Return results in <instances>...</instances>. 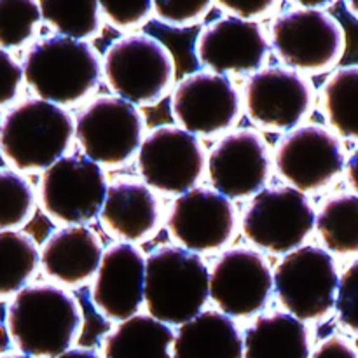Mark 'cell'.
Returning a JSON list of instances; mask_svg holds the SVG:
<instances>
[{
	"instance_id": "cell-1",
	"label": "cell",
	"mask_w": 358,
	"mask_h": 358,
	"mask_svg": "<svg viewBox=\"0 0 358 358\" xmlns=\"http://www.w3.org/2000/svg\"><path fill=\"white\" fill-rule=\"evenodd\" d=\"M6 332L17 353L58 358L79 338L83 308L73 294L55 283H28L6 308Z\"/></svg>"
},
{
	"instance_id": "cell-2",
	"label": "cell",
	"mask_w": 358,
	"mask_h": 358,
	"mask_svg": "<svg viewBox=\"0 0 358 358\" xmlns=\"http://www.w3.org/2000/svg\"><path fill=\"white\" fill-rule=\"evenodd\" d=\"M21 69L35 98L62 108L76 107L98 90L101 56L90 42L51 35L30 44Z\"/></svg>"
},
{
	"instance_id": "cell-3",
	"label": "cell",
	"mask_w": 358,
	"mask_h": 358,
	"mask_svg": "<svg viewBox=\"0 0 358 358\" xmlns=\"http://www.w3.org/2000/svg\"><path fill=\"white\" fill-rule=\"evenodd\" d=\"M73 140L66 108L24 98L0 115V157L20 173H38L62 159Z\"/></svg>"
},
{
	"instance_id": "cell-4",
	"label": "cell",
	"mask_w": 358,
	"mask_h": 358,
	"mask_svg": "<svg viewBox=\"0 0 358 358\" xmlns=\"http://www.w3.org/2000/svg\"><path fill=\"white\" fill-rule=\"evenodd\" d=\"M210 268L199 255L161 245L145 257L143 304L147 315L168 327H180L205 311Z\"/></svg>"
},
{
	"instance_id": "cell-5",
	"label": "cell",
	"mask_w": 358,
	"mask_h": 358,
	"mask_svg": "<svg viewBox=\"0 0 358 358\" xmlns=\"http://www.w3.org/2000/svg\"><path fill=\"white\" fill-rule=\"evenodd\" d=\"M175 58L149 34H128L112 42L101 56V77L114 96L152 107L175 86Z\"/></svg>"
},
{
	"instance_id": "cell-6",
	"label": "cell",
	"mask_w": 358,
	"mask_h": 358,
	"mask_svg": "<svg viewBox=\"0 0 358 358\" xmlns=\"http://www.w3.org/2000/svg\"><path fill=\"white\" fill-rule=\"evenodd\" d=\"M268 41L283 66L304 76L331 72L346 51V34L338 17L296 6L271 21Z\"/></svg>"
},
{
	"instance_id": "cell-7",
	"label": "cell",
	"mask_w": 358,
	"mask_h": 358,
	"mask_svg": "<svg viewBox=\"0 0 358 358\" xmlns=\"http://www.w3.org/2000/svg\"><path fill=\"white\" fill-rule=\"evenodd\" d=\"M339 271L325 248L303 245L283 255L273 269V287L287 313L301 322H320L332 315Z\"/></svg>"
},
{
	"instance_id": "cell-8",
	"label": "cell",
	"mask_w": 358,
	"mask_h": 358,
	"mask_svg": "<svg viewBox=\"0 0 358 358\" xmlns=\"http://www.w3.org/2000/svg\"><path fill=\"white\" fill-rule=\"evenodd\" d=\"M145 136V115L138 107L103 94L87 101L73 121V138L84 157L98 166L117 168L138 154Z\"/></svg>"
},
{
	"instance_id": "cell-9",
	"label": "cell",
	"mask_w": 358,
	"mask_h": 358,
	"mask_svg": "<svg viewBox=\"0 0 358 358\" xmlns=\"http://www.w3.org/2000/svg\"><path fill=\"white\" fill-rule=\"evenodd\" d=\"M313 203L303 192L282 185L266 187L241 213V234L248 243L273 255H287L304 245L315 229Z\"/></svg>"
},
{
	"instance_id": "cell-10",
	"label": "cell",
	"mask_w": 358,
	"mask_h": 358,
	"mask_svg": "<svg viewBox=\"0 0 358 358\" xmlns=\"http://www.w3.org/2000/svg\"><path fill=\"white\" fill-rule=\"evenodd\" d=\"M241 103L254 126L269 133H287L313 112L317 91L304 73L273 65L248 76Z\"/></svg>"
},
{
	"instance_id": "cell-11",
	"label": "cell",
	"mask_w": 358,
	"mask_h": 358,
	"mask_svg": "<svg viewBox=\"0 0 358 358\" xmlns=\"http://www.w3.org/2000/svg\"><path fill=\"white\" fill-rule=\"evenodd\" d=\"M107 194L103 168L84 156H63L42 171L38 205L56 224L86 226L100 215Z\"/></svg>"
},
{
	"instance_id": "cell-12",
	"label": "cell",
	"mask_w": 358,
	"mask_h": 358,
	"mask_svg": "<svg viewBox=\"0 0 358 358\" xmlns=\"http://www.w3.org/2000/svg\"><path fill=\"white\" fill-rule=\"evenodd\" d=\"M276 173L289 187L308 194L327 189L345 170L343 140L322 124H301L278 140L273 154Z\"/></svg>"
},
{
	"instance_id": "cell-13",
	"label": "cell",
	"mask_w": 358,
	"mask_h": 358,
	"mask_svg": "<svg viewBox=\"0 0 358 358\" xmlns=\"http://www.w3.org/2000/svg\"><path fill=\"white\" fill-rule=\"evenodd\" d=\"M138 171L152 191L180 196L198 187L205 175L206 149L201 140L178 126H157L138 149Z\"/></svg>"
},
{
	"instance_id": "cell-14",
	"label": "cell",
	"mask_w": 358,
	"mask_h": 358,
	"mask_svg": "<svg viewBox=\"0 0 358 358\" xmlns=\"http://www.w3.org/2000/svg\"><path fill=\"white\" fill-rule=\"evenodd\" d=\"M273 294V268L255 248H227L210 269V301L233 320L262 313Z\"/></svg>"
},
{
	"instance_id": "cell-15",
	"label": "cell",
	"mask_w": 358,
	"mask_h": 358,
	"mask_svg": "<svg viewBox=\"0 0 358 358\" xmlns=\"http://www.w3.org/2000/svg\"><path fill=\"white\" fill-rule=\"evenodd\" d=\"M170 110L178 128L196 136H215L240 121L243 103L229 77L199 70L175 84Z\"/></svg>"
},
{
	"instance_id": "cell-16",
	"label": "cell",
	"mask_w": 358,
	"mask_h": 358,
	"mask_svg": "<svg viewBox=\"0 0 358 358\" xmlns=\"http://www.w3.org/2000/svg\"><path fill=\"white\" fill-rule=\"evenodd\" d=\"M166 231L175 245L192 254H210L236 236L238 213L233 201L210 187H194L177 196L166 215Z\"/></svg>"
},
{
	"instance_id": "cell-17",
	"label": "cell",
	"mask_w": 358,
	"mask_h": 358,
	"mask_svg": "<svg viewBox=\"0 0 358 358\" xmlns=\"http://www.w3.org/2000/svg\"><path fill=\"white\" fill-rule=\"evenodd\" d=\"M273 170L268 142L252 128L227 131L208 152V177L217 192L227 199L254 198L266 189Z\"/></svg>"
},
{
	"instance_id": "cell-18",
	"label": "cell",
	"mask_w": 358,
	"mask_h": 358,
	"mask_svg": "<svg viewBox=\"0 0 358 358\" xmlns=\"http://www.w3.org/2000/svg\"><path fill=\"white\" fill-rule=\"evenodd\" d=\"M268 34L261 23L224 16L199 30L194 42L196 62L219 76H252L269 58Z\"/></svg>"
},
{
	"instance_id": "cell-19",
	"label": "cell",
	"mask_w": 358,
	"mask_h": 358,
	"mask_svg": "<svg viewBox=\"0 0 358 358\" xmlns=\"http://www.w3.org/2000/svg\"><path fill=\"white\" fill-rule=\"evenodd\" d=\"M145 285V255L136 245L115 241L101 255L91 282L94 310L108 322H124L140 313Z\"/></svg>"
},
{
	"instance_id": "cell-20",
	"label": "cell",
	"mask_w": 358,
	"mask_h": 358,
	"mask_svg": "<svg viewBox=\"0 0 358 358\" xmlns=\"http://www.w3.org/2000/svg\"><path fill=\"white\" fill-rule=\"evenodd\" d=\"M101 227L121 243H143L159 231L163 212L156 192L136 178H119L107 185L100 210Z\"/></svg>"
},
{
	"instance_id": "cell-21",
	"label": "cell",
	"mask_w": 358,
	"mask_h": 358,
	"mask_svg": "<svg viewBox=\"0 0 358 358\" xmlns=\"http://www.w3.org/2000/svg\"><path fill=\"white\" fill-rule=\"evenodd\" d=\"M103 245L90 226H63L48 234L38 250V266L59 285L79 289L94 278Z\"/></svg>"
},
{
	"instance_id": "cell-22",
	"label": "cell",
	"mask_w": 358,
	"mask_h": 358,
	"mask_svg": "<svg viewBox=\"0 0 358 358\" xmlns=\"http://www.w3.org/2000/svg\"><path fill=\"white\" fill-rule=\"evenodd\" d=\"M173 358H243V336L233 318L205 310L175 332Z\"/></svg>"
},
{
	"instance_id": "cell-23",
	"label": "cell",
	"mask_w": 358,
	"mask_h": 358,
	"mask_svg": "<svg viewBox=\"0 0 358 358\" xmlns=\"http://www.w3.org/2000/svg\"><path fill=\"white\" fill-rule=\"evenodd\" d=\"M243 358H310L311 331L287 311L259 315L245 331Z\"/></svg>"
},
{
	"instance_id": "cell-24",
	"label": "cell",
	"mask_w": 358,
	"mask_h": 358,
	"mask_svg": "<svg viewBox=\"0 0 358 358\" xmlns=\"http://www.w3.org/2000/svg\"><path fill=\"white\" fill-rule=\"evenodd\" d=\"M175 331L147 313L119 322L101 338L103 358H173Z\"/></svg>"
},
{
	"instance_id": "cell-25",
	"label": "cell",
	"mask_w": 358,
	"mask_h": 358,
	"mask_svg": "<svg viewBox=\"0 0 358 358\" xmlns=\"http://www.w3.org/2000/svg\"><path fill=\"white\" fill-rule=\"evenodd\" d=\"M315 229L329 254H358V196L339 191L327 196L315 213Z\"/></svg>"
},
{
	"instance_id": "cell-26",
	"label": "cell",
	"mask_w": 358,
	"mask_h": 358,
	"mask_svg": "<svg viewBox=\"0 0 358 358\" xmlns=\"http://www.w3.org/2000/svg\"><path fill=\"white\" fill-rule=\"evenodd\" d=\"M320 110L339 138L358 142V65L334 69L322 84Z\"/></svg>"
},
{
	"instance_id": "cell-27",
	"label": "cell",
	"mask_w": 358,
	"mask_h": 358,
	"mask_svg": "<svg viewBox=\"0 0 358 358\" xmlns=\"http://www.w3.org/2000/svg\"><path fill=\"white\" fill-rule=\"evenodd\" d=\"M38 268V247L23 231H0V303L30 283Z\"/></svg>"
},
{
	"instance_id": "cell-28",
	"label": "cell",
	"mask_w": 358,
	"mask_h": 358,
	"mask_svg": "<svg viewBox=\"0 0 358 358\" xmlns=\"http://www.w3.org/2000/svg\"><path fill=\"white\" fill-rule=\"evenodd\" d=\"M42 23L48 24L56 35L90 42L98 37L103 27L100 3L98 2H56L42 0L38 2Z\"/></svg>"
},
{
	"instance_id": "cell-29",
	"label": "cell",
	"mask_w": 358,
	"mask_h": 358,
	"mask_svg": "<svg viewBox=\"0 0 358 358\" xmlns=\"http://www.w3.org/2000/svg\"><path fill=\"white\" fill-rule=\"evenodd\" d=\"M37 210V192L31 182L13 168L0 166V231H20Z\"/></svg>"
},
{
	"instance_id": "cell-30",
	"label": "cell",
	"mask_w": 358,
	"mask_h": 358,
	"mask_svg": "<svg viewBox=\"0 0 358 358\" xmlns=\"http://www.w3.org/2000/svg\"><path fill=\"white\" fill-rule=\"evenodd\" d=\"M41 9L34 0H0V49L34 44L41 27Z\"/></svg>"
},
{
	"instance_id": "cell-31",
	"label": "cell",
	"mask_w": 358,
	"mask_h": 358,
	"mask_svg": "<svg viewBox=\"0 0 358 358\" xmlns=\"http://www.w3.org/2000/svg\"><path fill=\"white\" fill-rule=\"evenodd\" d=\"M212 2L192 0H154L152 16L171 28H189L199 24L212 10Z\"/></svg>"
},
{
	"instance_id": "cell-32",
	"label": "cell",
	"mask_w": 358,
	"mask_h": 358,
	"mask_svg": "<svg viewBox=\"0 0 358 358\" xmlns=\"http://www.w3.org/2000/svg\"><path fill=\"white\" fill-rule=\"evenodd\" d=\"M334 311L338 324L350 334L358 336V259L339 275Z\"/></svg>"
},
{
	"instance_id": "cell-33",
	"label": "cell",
	"mask_w": 358,
	"mask_h": 358,
	"mask_svg": "<svg viewBox=\"0 0 358 358\" xmlns=\"http://www.w3.org/2000/svg\"><path fill=\"white\" fill-rule=\"evenodd\" d=\"M101 17L119 31H128L145 24L152 16V2L135 0V2H98Z\"/></svg>"
},
{
	"instance_id": "cell-34",
	"label": "cell",
	"mask_w": 358,
	"mask_h": 358,
	"mask_svg": "<svg viewBox=\"0 0 358 358\" xmlns=\"http://www.w3.org/2000/svg\"><path fill=\"white\" fill-rule=\"evenodd\" d=\"M23 86L21 63L9 51L0 49V110L16 103Z\"/></svg>"
},
{
	"instance_id": "cell-35",
	"label": "cell",
	"mask_w": 358,
	"mask_h": 358,
	"mask_svg": "<svg viewBox=\"0 0 358 358\" xmlns=\"http://www.w3.org/2000/svg\"><path fill=\"white\" fill-rule=\"evenodd\" d=\"M213 6L226 13L229 17L259 23L261 17H268L278 13L282 2H276V0H220Z\"/></svg>"
},
{
	"instance_id": "cell-36",
	"label": "cell",
	"mask_w": 358,
	"mask_h": 358,
	"mask_svg": "<svg viewBox=\"0 0 358 358\" xmlns=\"http://www.w3.org/2000/svg\"><path fill=\"white\" fill-rule=\"evenodd\" d=\"M310 358H358V350L355 343L346 336L332 334L318 343Z\"/></svg>"
},
{
	"instance_id": "cell-37",
	"label": "cell",
	"mask_w": 358,
	"mask_h": 358,
	"mask_svg": "<svg viewBox=\"0 0 358 358\" xmlns=\"http://www.w3.org/2000/svg\"><path fill=\"white\" fill-rule=\"evenodd\" d=\"M345 177L348 182L350 189L353 191V194L358 196V147L352 150V154L348 156L345 163Z\"/></svg>"
},
{
	"instance_id": "cell-38",
	"label": "cell",
	"mask_w": 358,
	"mask_h": 358,
	"mask_svg": "<svg viewBox=\"0 0 358 358\" xmlns=\"http://www.w3.org/2000/svg\"><path fill=\"white\" fill-rule=\"evenodd\" d=\"M334 3V0H296V2H290V6L303 7V9L327 10L329 7H332Z\"/></svg>"
},
{
	"instance_id": "cell-39",
	"label": "cell",
	"mask_w": 358,
	"mask_h": 358,
	"mask_svg": "<svg viewBox=\"0 0 358 358\" xmlns=\"http://www.w3.org/2000/svg\"><path fill=\"white\" fill-rule=\"evenodd\" d=\"M58 358H103L98 352L90 348H70L69 352H65Z\"/></svg>"
},
{
	"instance_id": "cell-40",
	"label": "cell",
	"mask_w": 358,
	"mask_h": 358,
	"mask_svg": "<svg viewBox=\"0 0 358 358\" xmlns=\"http://www.w3.org/2000/svg\"><path fill=\"white\" fill-rule=\"evenodd\" d=\"M345 7L348 9V13L358 21V0H346Z\"/></svg>"
},
{
	"instance_id": "cell-41",
	"label": "cell",
	"mask_w": 358,
	"mask_h": 358,
	"mask_svg": "<svg viewBox=\"0 0 358 358\" xmlns=\"http://www.w3.org/2000/svg\"><path fill=\"white\" fill-rule=\"evenodd\" d=\"M0 358H31V357H27L23 355V353H17V352H10V353H3V355H0Z\"/></svg>"
}]
</instances>
